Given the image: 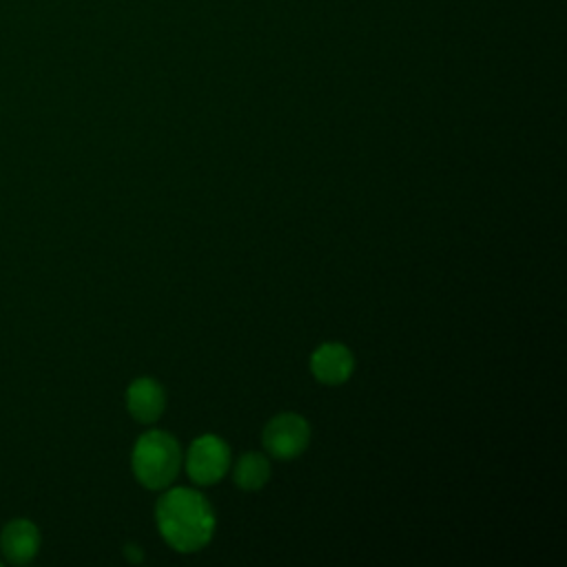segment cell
Instances as JSON below:
<instances>
[{"label":"cell","instance_id":"6da1fadb","mask_svg":"<svg viewBox=\"0 0 567 567\" xmlns=\"http://www.w3.org/2000/svg\"><path fill=\"white\" fill-rule=\"evenodd\" d=\"M156 521L162 538L182 554L202 549L216 532L211 503L191 487H174L160 496Z\"/></svg>","mask_w":567,"mask_h":567},{"label":"cell","instance_id":"7a4b0ae2","mask_svg":"<svg viewBox=\"0 0 567 567\" xmlns=\"http://www.w3.org/2000/svg\"><path fill=\"white\" fill-rule=\"evenodd\" d=\"M132 465L136 479L149 490H162L174 483L182 465L180 443L162 430L145 432L134 448Z\"/></svg>","mask_w":567,"mask_h":567},{"label":"cell","instance_id":"3957f363","mask_svg":"<svg viewBox=\"0 0 567 567\" xmlns=\"http://www.w3.org/2000/svg\"><path fill=\"white\" fill-rule=\"evenodd\" d=\"M231 468V450L224 439L216 434H204L196 439L187 454L189 476L198 485L220 483Z\"/></svg>","mask_w":567,"mask_h":567},{"label":"cell","instance_id":"277c9868","mask_svg":"<svg viewBox=\"0 0 567 567\" xmlns=\"http://www.w3.org/2000/svg\"><path fill=\"white\" fill-rule=\"evenodd\" d=\"M311 443V426L297 412H282L264 428V448L271 456L291 461L300 456Z\"/></svg>","mask_w":567,"mask_h":567},{"label":"cell","instance_id":"5b68a950","mask_svg":"<svg viewBox=\"0 0 567 567\" xmlns=\"http://www.w3.org/2000/svg\"><path fill=\"white\" fill-rule=\"evenodd\" d=\"M353 370H355L353 353L337 342L322 344L311 357L313 377L326 386H339L348 381Z\"/></svg>","mask_w":567,"mask_h":567},{"label":"cell","instance_id":"8992f818","mask_svg":"<svg viewBox=\"0 0 567 567\" xmlns=\"http://www.w3.org/2000/svg\"><path fill=\"white\" fill-rule=\"evenodd\" d=\"M165 406H167L165 388L151 377L136 379L127 390V408L132 417L140 423L158 421L165 412Z\"/></svg>","mask_w":567,"mask_h":567},{"label":"cell","instance_id":"52a82bcc","mask_svg":"<svg viewBox=\"0 0 567 567\" xmlns=\"http://www.w3.org/2000/svg\"><path fill=\"white\" fill-rule=\"evenodd\" d=\"M0 543H3V552L12 563H30L39 554L41 532L32 521L19 518L6 527Z\"/></svg>","mask_w":567,"mask_h":567},{"label":"cell","instance_id":"ba28073f","mask_svg":"<svg viewBox=\"0 0 567 567\" xmlns=\"http://www.w3.org/2000/svg\"><path fill=\"white\" fill-rule=\"evenodd\" d=\"M233 479L242 490H260L271 479V463L264 454L249 452L235 463Z\"/></svg>","mask_w":567,"mask_h":567},{"label":"cell","instance_id":"9c48e42d","mask_svg":"<svg viewBox=\"0 0 567 567\" xmlns=\"http://www.w3.org/2000/svg\"><path fill=\"white\" fill-rule=\"evenodd\" d=\"M125 554H127L132 560H136V563L145 558V554H143V552H140L136 545H127V547H125Z\"/></svg>","mask_w":567,"mask_h":567}]
</instances>
